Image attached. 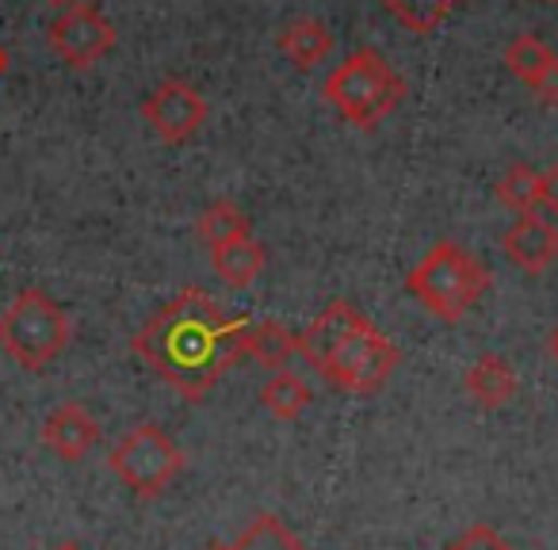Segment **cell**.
Listing matches in <instances>:
<instances>
[{"mask_svg": "<svg viewBox=\"0 0 558 550\" xmlns=\"http://www.w3.org/2000/svg\"><path fill=\"white\" fill-rule=\"evenodd\" d=\"M383 4L417 35H433L459 9V0H383Z\"/></svg>", "mask_w": 558, "mask_h": 550, "instance_id": "ac0fdd59", "label": "cell"}, {"mask_svg": "<svg viewBox=\"0 0 558 550\" xmlns=\"http://www.w3.org/2000/svg\"><path fill=\"white\" fill-rule=\"evenodd\" d=\"M210 108L203 100V93H195L187 81H161L154 93L142 100V119L154 126V134L169 146H180V142L195 138L207 123Z\"/></svg>", "mask_w": 558, "mask_h": 550, "instance_id": "ba28073f", "label": "cell"}, {"mask_svg": "<svg viewBox=\"0 0 558 550\" xmlns=\"http://www.w3.org/2000/svg\"><path fill=\"white\" fill-rule=\"evenodd\" d=\"M245 356L256 359L260 367H268L271 375L283 371L291 356H295V337L279 321H248L245 326Z\"/></svg>", "mask_w": 558, "mask_h": 550, "instance_id": "5bb4252c", "label": "cell"}, {"mask_svg": "<svg viewBox=\"0 0 558 550\" xmlns=\"http://www.w3.org/2000/svg\"><path fill=\"white\" fill-rule=\"evenodd\" d=\"M539 207H547L550 215H558V164H550L547 172H539Z\"/></svg>", "mask_w": 558, "mask_h": 550, "instance_id": "603a6c76", "label": "cell"}, {"mask_svg": "<svg viewBox=\"0 0 558 550\" xmlns=\"http://www.w3.org/2000/svg\"><path fill=\"white\" fill-rule=\"evenodd\" d=\"M497 199L501 207L517 210V215H527V210L539 207V172L532 164H512L501 180H497Z\"/></svg>", "mask_w": 558, "mask_h": 550, "instance_id": "ffe728a7", "label": "cell"}, {"mask_svg": "<svg viewBox=\"0 0 558 550\" xmlns=\"http://www.w3.org/2000/svg\"><path fill=\"white\" fill-rule=\"evenodd\" d=\"M248 318H230L199 288H184L134 333V356L146 359L187 402H203L218 379L245 356Z\"/></svg>", "mask_w": 558, "mask_h": 550, "instance_id": "6da1fadb", "label": "cell"}, {"mask_svg": "<svg viewBox=\"0 0 558 550\" xmlns=\"http://www.w3.org/2000/svg\"><path fill=\"white\" fill-rule=\"evenodd\" d=\"M111 470L131 493L157 497L180 470H184V451L172 443V436L157 425H138L126 432L111 451Z\"/></svg>", "mask_w": 558, "mask_h": 550, "instance_id": "8992f818", "label": "cell"}, {"mask_svg": "<svg viewBox=\"0 0 558 550\" xmlns=\"http://www.w3.org/2000/svg\"><path fill=\"white\" fill-rule=\"evenodd\" d=\"M4 73H9V50L0 47V77H4Z\"/></svg>", "mask_w": 558, "mask_h": 550, "instance_id": "d4e9b609", "label": "cell"}, {"mask_svg": "<svg viewBox=\"0 0 558 550\" xmlns=\"http://www.w3.org/2000/svg\"><path fill=\"white\" fill-rule=\"evenodd\" d=\"M43 443H47L58 459H65V463H81V459L100 443V425H96V417L85 405L65 402L43 420Z\"/></svg>", "mask_w": 558, "mask_h": 550, "instance_id": "30bf717a", "label": "cell"}, {"mask_svg": "<svg viewBox=\"0 0 558 550\" xmlns=\"http://www.w3.org/2000/svg\"><path fill=\"white\" fill-rule=\"evenodd\" d=\"M486 288H489L486 264L448 237L436 241L425 260L405 276V291H410L433 318L448 321V326L463 321V314L486 295Z\"/></svg>", "mask_w": 558, "mask_h": 550, "instance_id": "3957f363", "label": "cell"}, {"mask_svg": "<svg viewBox=\"0 0 558 550\" xmlns=\"http://www.w3.org/2000/svg\"><path fill=\"white\" fill-rule=\"evenodd\" d=\"M547 352H550V359L558 364V326L550 329V337H547Z\"/></svg>", "mask_w": 558, "mask_h": 550, "instance_id": "cb8c5ba5", "label": "cell"}, {"mask_svg": "<svg viewBox=\"0 0 558 550\" xmlns=\"http://www.w3.org/2000/svg\"><path fill=\"white\" fill-rule=\"evenodd\" d=\"M314 402L311 387L299 379L295 371H276L260 390V405L271 413L276 420H295L306 413V405Z\"/></svg>", "mask_w": 558, "mask_h": 550, "instance_id": "9a60e30c", "label": "cell"}, {"mask_svg": "<svg viewBox=\"0 0 558 550\" xmlns=\"http://www.w3.org/2000/svg\"><path fill=\"white\" fill-rule=\"evenodd\" d=\"M295 352L322 379H329L337 390H349V394H375L402 364L398 344L341 298L329 303L295 337Z\"/></svg>", "mask_w": 558, "mask_h": 550, "instance_id": "7a4b0ae2", "label": "cell"}, {"mask_svg": "<svg viewBox=\"0 0 558 550\" xmlns=\"http://www.w3.org/2000/svg\"><path fill=\"white\" fill-rule=\"evenodd\" d=\"M505 256L517 268H524L527 276H539V271H547L558 260V225L547 222L543 215H535V210H527L505 233Z\"/></svg>", "mask_w": 558, "mask_h": 550, "instance_id": "9c48e42d", "label": "cell"}, {"mask_svg": "<svg viewBox=\"0 0 558 550\" xmlns=\"http://www.w3.org/2000/svg\"><path fill=\"white\" fill-rule=\"evenodd\" d=\"M555 50L547 47V42L539 39V35H517V39L505 47V65H509L512 77H520L527 88L539 81V73L547 70L550 62H555Z\"/></svg>", "mask_w": 558, "mask_h": 550, "instance_id": "e0dca14e", "label": "cell"}, {"mask_svg": "<svg viewBox=\"0 0 558 550\" xmlns=\"http://www.w3.org/2000/svg\"><path fill=\"white\" fill-rule=\"evenodd\" d=\"M195 233H199V241L207 248H218V245H226V241L248 237V215L238 207V203L218 199V203H210V207L199 215V222H195Z\"/></svg>", "mask_w": 558, "mask_h": 550, "instance_id": "2e32d148", "label": "cell"}, {"mask_svg": "<svg viewBox=\"0 0 558 550\" xmlns=\"http://www.w3.org/2000/svg\"><path fill=\"white\" fill-rule=\"evenodd\" d=\"M532 93L539 96L543 103H550V108H558V58L547 65V70L539 73V81L532 85Z\"/></svg>", "mask_w": 558, "mask_h": 550, "instance_id": "7402d4cb", "label": "cell"}, {"mask_svg": "<svg viewBox=\"0 0 558 550\" xmlns=\"http://www.w3.org/2000/svg\"><path fill=\"white\" fill-rule=\"evenodd\" d=\"M405 85L379 50H356L326 77V100L341 111L344 123L372 131L379 119L402 103Z\"/></svg>", "mask_w": 558, "mask_h": 550, "instance_id": "277c9868", "label": "cell"}, {"mask_svg": "<svg viewBox=\"0 0 558 550\" xmlns=\"http://www.w3.org/2000/svg\"><path fill=\"white\" fill-rule=\"evenodd\" d=\"M58 550H81V547H77V542H62Z\"/></svg>", "mask_w": 558, "mask_h": 550, "instance_id": "4316f807", "label": "cell"}, {"mask_svg": "<svg viewBox=\"0 0 558 550\" xmlns=\"http://www.w3.org/2000/svg\"><path fill=\"white\" fill-rule=\"evenodd\" d=\"M210 550H238V542H233V547H210Z\"/></svg>", "mask_w": 558, "mask_h": 550, "instance_id": "83f0119b", "label": "cell"}, {"mask_svg": "<svg viewBox=\"0 0 558 550\" xmlns=\"http://www.w3.org/2000/svg\"><path fill=\"white\" fill-rule=\"evenodd\" d=\"M47 42L70 70H88L116 47V27L96 4H70L47 27Z\"/></svg>", "mask_w": 558, "mask_h": 550, "instance_id": "52a82bcc", "label": "cell"}, {"mask_svg": "<svg viewBox=\"0 0 558 550\" xmlns=\"http://www.w3.org/2000/svg\"><path fill=\"white\" fill-rule=\"evenodd\" d=\"M47 4H62V9H70V4H77V0H47Z\"/></svg>", "mask_w": 558, "mask_h": 550, "instance_id": "484cf974", "label": "cell"}, {"mask_svg": "<svg viewBox=\"0 0 558 550\" xmlns=\"http://www.w3.org/2000/svg\"><path fill=\"white\" fill-rule=\"evenodd\" d=\"M444 550H517V547H512V542H505L489 524H474V527H466L456 542H448Z\"/></svg>", "mask_w": 558, "mask_h": 550, "instance_id": "44dd1931", "label": "cell"}, {"mask_svg": "<svg viewBox=\"0 0 558 550\" xmlns=\"http://www.w3.org/2000/svg\"><path fill=\"white\" fill-rule=\"evenodd\" d=\"M547 4H558V0H547Z\"/></svg>", "mask_w": 558, "mask_h": 550, "instance_id": "f1b7e54d", "label": "cell"}, {"mask_svg": "<svg viewBox=\"0 0 558 550\" xmlns=\"http://www.w3.org/2000/svg\"><path fill=\"white\" fill-rule=\"evenodd\" d=\"M279 50L288 54V62L295 65V70H314V65L329 62V54H333L337 39L333 32H329L322 20H291V24L279 27Z\"/></svg>", "mask_w": 558, "mask_h": 550, "instance_id": "8fae6325", "label": "cell"}, {"mask_svg": "<svg viewBox=\"0 0 558 550\" xmlns=\"http://www.w3.org/2000/svg\"><path fill=\"white\" fill-rule=\"evenodd\" d=\"M238 550H311L279 516H256L241 531Z\"/></svg>", "mask_w": 558, "mask_h": 550, "instance_id": "d6986e66", "label": "cell"}, {"mask_svg": "<svg viewBox=\"0 0 558 550\" xmlns=\"http://www.w3.org/2000/svg\"><path fill=\"white\" fill-rule=\"evenodd\" d=\"M210 268H215V276L226 288L241 291L248 283H256V276L264 271V248L256 245L253 233L238 241H226V245L210 248Z\"/></svg>", "mask_w": 558, "mask_h": 550, "instance_id": "4fadbf2b", "label": "cell"}, {"mask_svg": "<svg viewBox=\"0 0 558 550\" xmlns=\"http://www.w3.org/2000/svg\"><path fill=\"white\" fill-rule=\"evenodd\" d=\"M70 314L47 291H20L9 310L0 314V349L27 371H43L54 364L70 344Z\"/></svg>", "mask_w": 558, "mask_h": 550, "instance_id": "5b68a950", "label": "cell"}, {"mask_svg": "<svg viewBox=\"0 0 558 550\" xmlns=\"http://www.w3.org/2000/svg\"><path fill=\"white\" fill-rule=\"evenodd\" d=\"M463 387H466V394L482 405V410H501V405H509L512 398H517L520 382H517V371H512L509 359L486 352V356H478L471 364Z\"/></svg>", "mask_w": 558, "mask_h": 550, "instance_id": "7c38bea8", "label": "cell"}]
</instances>
